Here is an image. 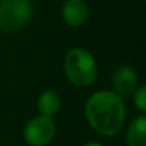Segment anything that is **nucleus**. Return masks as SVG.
<instances>
[{
	"instance_id": "obj_1",
	"label": "nucleus",
	"mask_w": 146,
	"mask_h": 146,
	"mask_svg": "<svg viewBox=\"0 0 146 146\" xmlns=\"http://www.w3.org/2000/svg\"><path fill=\"white\" fill-rule=\"evenodd\" d=\"M85 117L96 133L106 137L119 135L126 119L123 98L106 89L93 92L85 103Z\"/></svg>"
},
{
	"instance_id": "obj_2",
	"label": "nucleus",
	"mask_w": 146,
	"mask_h": 146,
	"mask_svg": "<svg viewBox=\"0 0 146 146\" xmlns=\"http://www.w3.org/2000/svg\"><path fill=\"white\" fill-rule=\"evenodd\" d=\"M63 70L67 80L76 88L92 86L99 75L95 56L85 47H72L66 53Z\"/></svg>"
},
{
	"instance_id": "obj_3",
	"label": "nucleus",
	"mask_w": 146,
	"mask_h": 146,
	"mask_svg": "<svg viewBox=\"0 0 146 146\" xmlns=\"http://www.w3.org/2000/svg\"><path fill=\"white\" fill-rule=\"evenodd\" d=\"M32 0H0V30L16 33L32 19Z\"/></svg>"
},
{
	"instance_id": "obj_4",
	"label": "nucleus",
	"mask_w": 146,
	"mask_h": 146,
	"mask_svg": "<svg viewBox=\"0 0 146 146\" xmlns=\"http://www.w3.org/2000/svg\"><path fill=\"white\" fill-rule=\"evenodd\" d=\"M54 135L56 123L53 117L43 115L32 117L23 129V137L29 146H46L54 139Z\"/></svg>"
},
{
	"instance_id": "obj_5",
	"label": "nucleus",
	"mask_w": 146,
	"mask_h": 146,
	"mask_svg": "<svg viewBox=\"0 0 146 146\" xmlns=\"http://www.w3.org/2000/svg\"><path fill=\"white\" fill-rule=\"evenodd\" d=\"M110 82L116 95H119L120 98H129L137 89L139 76L132 66L120 64L113 70Z\"/></svg>"
},
{
	"instance_id": "obj_6",
	"label": "nucleus",
	"mask_w": 146,
	"mask_h": 146,
	"mask_svg": "<svg viewBox=\"0 0 146 146\" xmlns=\"http://www.w3.org/2000/svg\"><path fill=\"white\" fill-rule=\"evenodd\" d=\"M89 17V6L85 0H66L62 6V19L70 27H80Z\"/></svg>"
},
{
	"instance_id": "obj_7",
	"label": "nucleus",
	"mask_w": 146,
	"mask_h": 146,
	"mask_svg": "<svg viewBox=\"0 0 146 146\" xmlns=\"http://www.w3.org/2000/svg\"><path fill=\"white\" fill-rule=\"evenodd\" d=\"M127 146H146V117L139 115L135 117L126 129Z\"/></svg>"
},
{
	"instance_id": "obj_8",
	"label": "nucleus",
	"mask_w": 146,
	"mask_h": 146,
	"mask_svg": "<svg viewBox=\"0 0 146 146\" xmlns=\"http://www.w3.org/2000/svg\"><path fill=\"white\" fill-rule=\"evenodd\" d=\"M36 106H37L39 115L53 117L54 115L59 113L62 108V99L54 90H44L39 95Z\"/></svg>"
},
{
	"instance_id": "obj_9",
	"label": "nucleus",
	"mask_w": 146,
	"mask_h": 146,
	"mask_svg": "<svg viewBox=\"0 0 146 146\" xmlns=\"http://www.w3.org/2000/svg\"><path fill=\"white\" fill-rule=\"evenodd\" d=\"M133 103L135 108L139 110L140 115H145L146 112V86H137V89L133 92Z\"/></svg>"
},
{
	"instance_id": "obj_10",
	"label": "nucleus",
	"mask_w": 146,
	"mask_h": 146,
	"mask_svg": "<svg viewBox=\"0 0 146 146\" xmlns=\"http://www.w3.org/2000/svg\"><path fill=\"white\" fill-rule=\"evenodd\" d=\"M83 146H103L100 142H96V140H90V142H86Z\"/></svg>"
}]
</instances>
